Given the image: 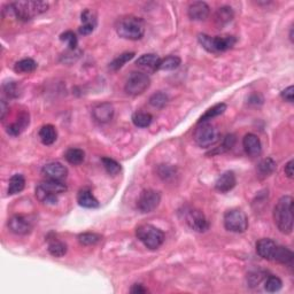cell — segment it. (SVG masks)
<instances>
[{
  "label": "cell",
  "mask_w": 294,
  "mask_h": 294,
  "mask_svg": "<svg viewBox=\"0 0 294 294\" xmlns=\"http://www.w3.org/2000/svg\"><path fill=\"white\" fill-rule=\"evenodd\" d=\"M274 220L282 233L290 234L293 230V198L284 196L274 208Z\"/></svg>",
  "instance_id": "obj_1"
},
{
  "label": "cell",
  "mask_w": 294,
  "mask_h": 294,
  "mask_svg": "<svg viewBox=\"0 0 294 294\" xmlns=\"http://www.w3.org/2000/svg\"><path fill=\"white\" fill-rule=\"evenodd\" d=\"M116 32L120 37L129 40L142 39L145 34V23L143 18L134 15L121 17L116 23Z\"/></svg>",
  "instance_id": "obj_2"
},
{
  "label": "cell",
  "mask_w": 294,
  "mask_h": 294,
  "mask_svg": "<svg viewBox=\"0 0 294 294\" xmlns=\"http://www.w3.org/2000/svg\"><path fill=\"white\" fill-rule=\"evenodd\" d=\"M8 7L17 20L25 22L45 13L49 9V3L46 1H15L9 3Z\"/></svg>",
  "instance_id": "obj_3"
},
{
  "label": "cell",
  "mask_w": 294,
  "mask_h": 294,
  "mask_svg": "<svg viewBox=\"0 0 294 294\" xmlns=\"http://www.w3.org/2000/svg\"><path fill=\"white\" fill-rule=\"evenodd\" d=\"M66 191H67L66 184L59 181L46 179L37 185L36 198L43 204L55 205L58 202V197L61 193H65Z\"/></svg>",
  "instance_id": "obj_4"
},
{
  "label": "cell",
  "mask_w": 294,
  "mask_h": 294,
  "mask_svg": "<svg viewBox=\"0 0 294 294\" xmlns=\"http://www.w3.org/2000/svg\"><path fill=\"white\" fill-rule=\"evenodd\" d=\"M136 237L139 241H142L146 248L157 249L160 248L164 242V233L159 227L152 225V224H142L136 229Z\"/></svg>",
  "instance_id": "obj_5"
},
{
  "label": "cell",
  "mask_w": 294,
  "mask_h": 294,
  "mask_svg": "<svg viewBox=\"0 0 294 294\" xmlns=\"http://www.w3.org/2000/svg\"><path fill=\"white\" fill-rule=\"evenodd\" d=\"M200 45L206 51L211 53H220L232 49L234 44L237 43L236 37L233 36H223V37H212L206 34H201L198 37Z\"/></svg>",
  "instance_id": "obj_6"
},
{
  "label": "cell",
  "mask_w": 294,
  "mask_h": 294,
  "mask_svg": "<svg viewBox=\"0 0 294 294\" xmlns=\"http://www.w3.org/2000/svg\"><path fill=\"white\" fill-rule=\"evenodd\" d=\"M194 141L202 148L214 146L220 141L219 129L209 122L199 123L194 131Z\"/></svg>",
  "instance_id": "obj_7"
},
{
  "label": "cell",
  "mask_w": 294,
  "mask_h": 294,
  "mask_svg": "<svg viewBox=\"0 0 294 294\" xmlns=\"http://www.w3.org/2000/svg\"><path fill=\"white\" fill-rule=\"evenodd\" d=\"M224 226L227 231L234 233H242L248 227V219L240 209H230L224 214Z\"/></svg>",
  "instance_id": "obj_8"
},
{
  "label": "cell",
  "mask_w": 294,
  "mask_h": 294,
  "mask_svg": "<svg viewBox=\"0 0 294 294\" xmlns=\"http://www.w3.org/2000/svg\"><path fill=\"white\" fill-rule=\"evenodd\" d=\"M149 85L150 79L146 74L142 72H134L129 75L124 90H126L129 95H134V97H136V95H141L144 93V92L148 89Z\"/></svg>",
  "instance_id": "obj_9"
},
{
  "label": "cell",
  "mask_w": 294,
  "mask_h": 294,
  "mask_svg": "<svg viewBox=\"0 0 294 294\" xmlns=\"http://www.w3.org/2000/svg\"><path fill=\"white\" fill-rule=\"evenodd\" d=\"M183 219L187 225L197 232H205L209 227V223L205 214L197 208H184Z\"/></svg>",
  "instance_id": "obj_10"
},
{
  "label": "cell",
  "mask_w": 294,
  "mask_h": 294,
  "mask_svg": "<svg viewBox=\"0 0 294 294\" xmlns=\"http://www.w3.org/2000/svg\"><path fill=\"white\" fill-rule=\"evenodd\" d=\"M161 202V194L155 190H144L139 194L137 200V208L142 213H152L159 207Z\"/></svg>",
  "instance_id": "obj_11"
},
{
  "label": "cell",
  "mask_w": 294,
  "mask_h": 294,
  "mask_svg": "<svg viewBox=\"0 0 294 294\" xmlns=\"http://www.w3.org/2000/svg\"><path fill=\"white\" fill-rule=\"evenodd\" d=\"M42 172L47 179L59 182H62L68 176V169L60 162H50L45 164L42 169Z\"/></svg>",
  "instance_id": "obj_12"
},
{
  "label": "cell",
  "mask_w": 294,
  "mask_h": 294,
  "mask_svg": "<svg viewBox=\"0 0 294 294\" xmlns=\"http://www.w3.org/2000/svg\"><path fill=\"white\" fill-rule=\"evenodd\" d=\"M8 227L13 233L24 236L31 232L32 230V223L29 219L22 215H14L13 218L8 220Z\"/></svg>",
  "instance_id": "obj_13"
},
{
  "label": "cell",
  "mask_w": 294,
  "mask_h": 294,
  "mask_svg": "<svg viewBox=\"0 0 294 294\" xmlns=\"http://www.w3.org/2000/svg\"><path fill=\"white\" fill-rule=\"evenodd\" d=\"M114 110L113 105L110 102H100V104L95 105L93 108H92V115H93V119L99 123H107L110 120L113 119Z\"/></svg>",
  "instance_id": "obj_14"
},
{
  "label": "cell",
  "mask_w": 294,
  "mask_h": 294,
  "mask_svg": "<svg viewBox=\"0 0 294 294\" xmlns=\"http://www.w3.org/2000/svg\"><path fill=\"white\" fill-rule=\"evenodd\" d=\"M277 244L273 240V239L269 238H263L260 239L259 241L256 242V252L262 259L273 261L274 255L276 253V249H277Z\"/></svg>",
  "instance_id": "obj_15"
},
{
  "label": "cell",
  "mask_w": 294,
  "mask_h": 294,
  "mask_svg": "<svg viewBox=\"0 0 294 294\" xmlns=\"http://www.w3.org/2000/svg\"><path fill=\"white\" fill-rule=\"evenodd\" d=\"M242 146L247 155L252 157L259 156L262 152V144L260 138L254 134H247L242 139Z\"/></svg>",
  "instance_id": "obj_16"
},
{
  "label": "cell",
  "mask_w": 294,
  "mask_h": 294,
  "mask_svg": "<svg viewBox=\"0 0 294 294\" xmlns=\"http://www.w3.org/2000/svg\"><path fill=\"white\" fill-rule=\"evenodd\" d=\"M187 14H189L191 20L205 21L209 16V14H211V8L204 1H196L189 6Z\"/></svg>",
  "instance_id": "obj_17"
},
{
  "label": "cell",
  "mask_w": 294,
  "mask_h": 294,
  "mask_svg": "<svg viewBox=\"0 0 294 294\" xmlns=\"http://www.w3.org/2000/svg\"><path fill=\"white\" fill-rule=\"evenodd\" d=\"M236 175L233 171H225L218 178L215 183V189L220 193L229 192L236 186Z\"/></svg>",
  "instance_id": "obj_18"
},
{
  "label": "cell",
  "mask_w": 294,
  "mask_h": 294,
  "mask_svg": "<svg viewBox=\"0 0 294 294\" xmlns=\"http://www.w3.org/2000/svg\"><path fill=\"white\" fill-rule=\"evenodd\" d=\"M83 24L79 27V34L80 35H90L93 32L94 28L97 27V15L93 10L85 9L80 15Z\"/></svg>",
  "instance_id": "obj_19"
},
{
  "label": "cell",
  "mask_w": 294,
  "mask_h": 294,
  "mask_svg": "<svg viewBox=\"0 0 294 294\" xmlns=\"http://www.w3.org/2000/svg\"><path fill=\"white\" fill-rule=\"evenodd\" d=\"M77 202L79 206H82L84 208H98L99 207V201L97 198L93 196L92 191L87 187L79 190L78 194H77Z\"/></svg>",
  "instance_id": "obj_20"
},
{
  "label": "cell",
  "mask_w": 294,
  "mask_h": 294,
  "mask_svg": "<svg viewBox=\"0 0 294 294\" xmlns=\"http://www.w3.org/2000/svg\"><path fill=\"white\" fill-rule=\"evenodd\" d=\"M234 16V13L231 7L229 6H223L215 12L214 15V22L218 28H223L226 24H229Z\"/></svg>",
  "instance_id": "obj_21"
},
{
  "label": "cell",
  "mask_w": 294,
  "mask_h": 294,
  "mask_svg": "<svg viewBox=\"0 0 294 294\" xmlns=\"http://www.w3.org/2000/svg\"><path fill=\"white\" fill-rule=\"evenodd\" d=\"M160 61L161 59L157 57L156 54L149 53V54H144L142 55L141 58H138V60L136 61V65L139 66V67L149 69V71H157Z\"/></svg>",
  "instance_id": "obj_22"
},
{
  "label": "cell",
  "mask_w": 294,
  "mask_h": 294,
  "mask_svg": "<svg viewBox=\"0 0 294 294\" xmlns=\"http://www.w3.org/2000/svg\"><path fill=\"white\" fill-rule=\"evenodd\" d=\"M58 138V131L52 124L43 126L39 130V139L44 145H52Z\"/></svg>",
  "instance_id": "obj_23"
},
{
  "label": "cell",
  "mask_w": 294,
  "mask_h": 294,
  "mask_svg": "<svg viewBox=\"0 0 294 294\" xmlns=\"http://www.w3.org/2000/svg\"><path fill=\"white\" fill-rule=\"evenodd\" d=\"M29 126V114L28 113H21L18 115V119L15 122L10 124L7 128V132L10 136H18L25 128Z\"/></svg>",
  "instance_id": "obj_24"
},
{
  "label": "cell",
  "mask_w": 294,
  "mask_h": 294,
  "mask_svg": "<svg viewBox=\"0 0 294 294\" xmlns=\"http://www.w3.org/2000/svg\"><path fill=\"white\" fill-rule=\"evenodd\" d=\"M25 186V178L23 175L21 174H15L12 176L9 179L8 184V194L9 196H14V194H17L23 191Z\"/></svg>",
  "instance_id": "obj_25"
},
{
  "label": "cell",
  "mask_w": 294,
  "mask_h": 294,
  "mask_svg": "<svg viewBox=\"0 0 294 294\" xmlns=\"http://www.w3.org/2000/svg\"><path fill=\"white\" fill-rule=\"evenodd\" d=\"M293 257L294 255L291 249H289L288 247H283V246H277L273 261L282 264H291Z\"/></svg>",
  "instance_id": "obj_26"
},
{
  "label": "cell",
  "mask_w": 294,
  "mask_h": 294,
  "mask_svg": "<svg viewBox=\"0 0 294 294\" xmlns=\"http://www.w3.org/2000/svg\"><path fill=\"white\" fill-rule=\"evenodd\" d=\"M182 64V60L179 57H176V55H169V57L161 59L159 68L157 71H164V72H171L177 69Z\"/></svg>",
  "instance_id": "obj_27"
},
{
  "label": "cell",
  "mask_w": 294,
  "mask_h": 294,
  "mask_svg": "<svg viewBox=\"0 0 294 294\" xmlns=\"http://www.w3.org/2000/svg\"><path fill=\"white\" fill-rule=\"evenodd\" d=\"M226 110V105L224 104V102H220V104H218L215 106H213L212 108H209L207 112H206L204 115L200 117L199 122L198 123H202V122H208L209 120H213L215 119V117H218L220 115H222V114Z\"/></svg>",
  "instance_id": "obj_28"
},
{
  "label": "cell",
  "mask_w": 294,
  "mask_h": 294,
  "mask_svg": "<svg viewBox=\"0 0 294 294\" xmlns=\"http://www.w3.org/2000/svg\"><path fill=\"white\" fill-rule=\"evenodd\" d=\"M66 160L68 163L73 165H78L83 163L84 159H85V153L83 149L80 148H69L65 154Z\"/></svg>",
  "instance_id": "obj_29"
},
{
  "label": "cell",
  "mask_w": 294,
  "mask_h": 294,
  "mask_svg": "<svg viewBox=\"0 0 294 294\" xmlns=\"http://www.w3.org/2000/svg\"><path fill=\"white\" fill-rule=\"evenodd\" d=\"M37 68V62L34 60V59H30V58H25V59H22V60L17 61L15 64V69L16 73H20V74H29V73H32L35 72Z\"/></svg>",
  "instance_id": "obj_30"
},
{
  "label": "cell",
  "mask_w": 294,
  "mask_h": 294,
  "mask_svg": "<svg viewBox=\"0 0 294 294\" xmlns=\"http://www.w3.org/2000/svg\"><path fill=\"white\" fill-rule=\"evenodd\" d=\"M276 170V162L271 159V157H267V159H263L257 165V172L261 177H268L271 174H274Z\"/></svg>",
  "instance_id": "obj_31"
},
{
  "label": "cell",
  "mask_w": 294,
  "mask_h": 294,
  "mask_svg": "<svg viewBox=\"0 0 294 294\" xmlns=\"http://www.w3.org/2000/svg\"><path fill=\"white\" fill-rule=\"evenodd\" d=\"M153 121V116L149 113L137 112L132 115V122L138 128H147L150 126Z\"/></svg>",
  "instance_id": "obj_32"
},
{
  "label": "cell",
  "mask_w": 294,
  "mask_h": 294,
  "mask_svg": "<svg viewBox=\"0 0 294 294\" xmlns=\"http://www.w3.org/2000/svg\"><path fill=\"white\" fill-rule=\"evenodd\" d=\"M3 92L8 98H18L22 93V87L17 82H14V80H10V82H6L3 84Z\"/></svg>",
  "instance_id": "obj_33"
},
{
  "label": "cell",
  "mask_w": 294,
  "mask_h": 294,
  "mask_svg": "<svg viewBox=\"0 0 294 294\" xmlns=\"http://www.w3.org/2000/svg\"><path fill=\"white\" fill-rule=\"evenodd\" d=\"M135 57V53L134 52H127V53H123L121 54L120 57H117L116 59H114V60L109 64V68L112 69V71H119L123 67L124 65L129 62L130 60H132Z\"/></svg>",
  "instance_id": "obj_34"
},
{
  "label": "cell",
  "mask_w": 294,
  "mask_h": 294,
  "mask_svg": "<svg viewBox=\"0 0 294 294\" xmlns=\"http://www.w3.org/2000/svg\"><path fill=\"white\" fill-rule=\"evenodd\" d=\"M49 252L54 257H62L67 253V245L60 240H53L49 245Z\"/></svg>",
  "instance_id": "obj_35"
},
{
  "label": "cell",
  "mask_w": 294,
  "mask_h": 294,
  "mask_svg": "<svg viewBox=\"0 0 294 294\" xmlns=\"http://www.w3.org/2000/svg\"><path fill=\"white\" fill-rule=\"evenodd\" d=\"M79 244L84 245V246H92L98 244L99 241L101 240V236L98 233H93V232H85V233H80L78 237Z\"/></svg>",
  "instance_id": "obj_36"
},
{
  "label": "cell",
  "mask_w": 294,
  "mask_h": 294,
  "mask_svg": "<svg viewBox=\"0 0 294 294\" xmlns=\"http://www.w3.org/2000/svg\"><path fill=\"white\" fill-rule=\"evenodd\" d=\"M283 288V282L282 279L277 277V276H269L264 282V289L266 291L274 293V292H278L279 290Z\"/></svg>",
  "instance_id": "obj_37"
},
{
  "label": "cell",
  "mask_w": 294,
  "mask_h": 294,
  "mask_svg": "<svg viewBox=\"0 0 294 294\" xmlns=\"http://www.w3.org/2000/svg\"><path fill=\"white\" fill-rule=\"evenodd\" d=\"M101 162L104 164L105 170L107 171L109 175L115 176L121 171V164L114 159L105 156V157H101Z\"/></svg>",
  "instance_id": "obj_38"
},
{
  "label": "cell",
  "mask_w": 294,
  "mask_h": 294,
  "mask_svg": "<svg viewBox=\"0 0 294 294\" xmlns=\"http://www.w3.org/2000/svg\"><path fill=\"white\" fill-rule=\"evenodd\" d=\"M169 98L164 92H156L149 98V104L155 108H163L168 104Z\"/></svg>",
  "instance_id": "obj_39"
},
{
  "label": "cell",
  "mask_w": 294,
  "mask_h": 294,
  "mask_svg": "<svg viewBox=\"0 0 294 294\" xmlns=\"http://www.w3.org/2000/svg\"><path fill=\"white\" fill-rule=\"evenodd\" d=\"M60 39L62 42H66L68 44L69 50H76L77 49V37L73 31H66L60 36Z\"/></svg>",
  "instance_id": "obj_40"
},
{
  "label": "cell",
  "mask_w": 294,
  "mask_h": 294,
  "mask_svg": "<svg viewBox=\"0 0 294 294\" xmlns=\"http://www.w3.org/2000/svg\"><path fill=\"white\" fill-rule=\"evenodd\" d=\"M236 144V136L234 135H227L225 138H224L223 144H222V148L224 150H229L232 148V147Z\"/></svg>",
  "instance_id": "obj_41"
},
{
  "label": "cell",
  "mask_w": 294,
  "mask_h": 294,
  "mask_svg": "<svg viewBox=\"0 0 294 294\" xmlns=\"http://www.w3.org/2000/svg\"><path fill=\"white\" fill-rule=\"evenodd\" d=\"M293 95H294V89L293 86H289L282 92V98L288 102H293Z\"/></svg>",
  "instance_id": "obj_42"
},
{
  "label": "cell",
  "mask_w": 294,
  "mask_h": 294,
  "mask_svg": "<svg viewBox=\"0 0 294 294\" xmlns=\"http://www.w3.org/2000/svg\"><path fill=\"white\" fill-rule=\"evenodd\" d=\"M293 164H294V161L293 160H290L288 163H286L284 170H285V175L288 176L289 178H292L293 177Z\"/></svg>",
  "instance_id": "obj_43"
},
{
  "label": "cell",
  "mask_w": 294,
  "mask_h": 294,
  "mask_svg": "<svg viewBox=\"0 0 294 294\" xmlns=\"http://www.w3.org/2000/svg\"><path fill=\"white\" fill-rule=\"evenodd\" d=\"M131 293H136V294H142V293H146L147 292V289H145L144 286L142 284H136L132 286V289L130 290Z\"/></svg>",
  "instance_id": "obj_44"
},
{
  "label": "cell",
  "mask_w": 294,
  "mask_h": 294,
  "mask_svg": "<svg viewBox=\"0 0 294 294\" xmlns=\"http://www.w3.org/2000/svg\"><path fill=\"white\" fill-rule=\"evenodd\" d=\"M6 112H7V105L5 100L1 101V119L3 120V117L6 115Z\"/></svg>",
  "instance_id": "obj_45"
}]
</instances>
